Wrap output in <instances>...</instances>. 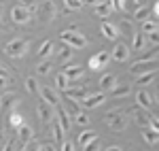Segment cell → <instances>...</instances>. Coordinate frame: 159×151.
Returning a JSON list of instances; mask_svg holds the SVG:
<instances>
[{"instance_id":"22","label":"cell","mask_w":159,"mask_h":151,"mask_svg":"<svg viewBox=\"0 0 159 151\" xmlns=\"http://www.w3.org/2000/svg\"><path fill=\"white\" fill-rule=\"evenodd\" d=\"M55 119H57V124L61 126V130H64V132L68 134V132H70V128H72V124H70V115L66 113L64 109H60V111H57V117H55Z\"/></svg>"},{"instance_id":"35","label":"cell","mask_w":159,"mask_h":151,"mask_svg":"<svg viewBox=\"0 0 159 151\" xmlns=\"http://www.w3.org/2000/svg\"><path fill=\"white\" fill-rule=\"evenodd\" d=\"M61 2L66 4L68 11H81L83 9V0H61Z\"/></svg>"},{"instance_id":"18","label":"cell","mask_w":159,"mask_h":151,"mask_svg":"<svg viewBox=\"0 0 159 151\" xmlns=\"http://www.w3.org/2000/svg\"><path fill=\"white\" fill-rule=\"evenodd\" d=\"M132 117L136 119V124H138V126H142V128H147V126H148V115L144 113V109H140L138 104H136L134 109H132Z\"/></svg>"},{"instance_id":"30","label":"cell","mask_w":159,"mask_h":151,"mask_svg":"<svg viewBox=\"0 0 159 151\" xmlns=\"http://www.w3.org/2000/svg\"><path fill=\"white\" fill-rule=\"evenodd\" d=\"M55 87H57V89H64V92H66L68 87H72V85H70V79L64 75V73H60V75L55 77Z\"/></svg>"},{"instance_id":"55","label":"cell","mask_w":159,"mask_h":151,"mask_svg":"<svg viewBox=\"0 0 159 151\" xmlns=\"http://www.w3.org/2000/svg\"><path fill=\"white\" fill-rule=\"evenodd\" d=\"M157 30H159V24H157Z\"/></svg>"},{"instance_id":"40","label":"cell","mask_w":159,"mask_h":151,"mask_svg":"<svg viewBox=\"0 0 159 151\" xmlns=\"http://www.w3.org/2000/svg\"><path fill=\"white\" fill-rule=\"evenodd\" d=\"M147 40L151 43V45H155V47H159V30H155V32H151V34H147Z\"/></svg>"},{"instance_id":"8","label":"cell","mask_w":159,"mask_h":151,"mask_svg":"<svg viewBox=\"0 0 159 151\" xmlns=\"http://www.w3.org/2000/svg\"><path fill=\"white\" fill-rule=\"evenodd\" d=\"M40 96H43V100L47 102V104H51V106H57L60 104V94H57V89L49 87V85H45V87H40Z\"/></svg>"},{"instance_id":"31","label":"cell","mask_w":159,"mask_h":151,"mask_svg":"<svg viewBox=\"0 0 159 151\" xmlns=\"http://www.w3.org/2000/svg\"><path fill=\"white\" fill-rule=\"evenodd\" d=\"M51 132H53V139L57 140V143L64 140V134H66V132L61 130V126L57 124V119H53V121H51Z\"/></svg>"},{"instance_id":"48","label":"cell","mask_w":159,"mask_h":151,"mask_svg":"<svg viewBox=\"0 0 159 151\" xmlns=\"http://www.w3.org/2000/svg\"><path fill=\"white\" fill-rule=\"evenodd\" d=\"M40 151H55V147H51L49 143H47V145H40Z\"/></svg>"},{"instance_id":"21","label":"cell","mask_w":159,"mask_h":151,"mask_svg":"<svg viewBox=\"0 0 159 151\" xmlns=\"http://www.w3.org/2000/svg\"><path fill=\"white\" fill-rule=\"evenodd\" d=\"M98 139V134H96V130H83L79 136H76V143L81 145V147H85V145H89L91 140Z\"/></svg>"},{"instance_id":"12","label":"cell","mask_w":159,"mask_h":151,"mask_svg":"<svg viewBox=\"0 0 159 151\" xmlns=\"http://www.w3.org/2000/svg\"><path fill=\"white\" fill-rule=\"evenodd\" d=\"M106 102V96L102 94V92H98V94H89L85 100L81 102L85 109H96V106H100V104H104Z\"/></svg>"},{"instance_id":"47","label":"cell","mask_w":159,"mask_h":151,"mask_svg":"<svg viewBox=\"0 0 159 151\" xmlns=\"http://www.w3.org/2000/svg\"><path fill=\"white\" fill-rule=\"evenodd\" d=\"M28 151H40V145H36V143H30Z\"/></svg>"},{"instance_id":"46","label":"cell","mask_w":159,"mask_h":151,"mask_svg":"<svg viewBox=\"0 0 159 151\" xmlns=\"http://www.w3.org/2000/svg\"><path fill=\"white\" fill-rule=\"evenodd\" d=\"M153 17H155V19H159V0L153 4Z\"/></svg>"},{"instance_id":"13","label":"cell","mask_w":159,"mask_h":151,"mask_svg":"<svg viewBox=\"0 0 159 151\" xmlns=\"http://www.w3.org/2000/svg\"><path fill=\"white\" fill-rule=\"evenodd\" d=\"M89 94H91V92H89L87 87H74V85H72V87H68V89H66V96H68V98H72V100H76L79 104L85 100Z\"/></svg>"},{"instance_id":"24","label":"cell","mask_w":159,"mask_h":151,"mask_svg":"<svg viewBox=\"0 0 159 151\" xmlns=\"http://www.w3.org/2000/svg\"><path fill=\"white\" fill-rule=\"evenodd\" d=\"M132 45H134L136 51H144V47H147V34L144 32H136V36L132 38Z\"/></svg>"},{"instance_id":"29","label":"cell","mask_w":159,"mask_h":151,"mask_svg":"<svg viewBox=\"0 0 159 151\" xmlns=\"http://www.w3.org/2000/svg\"><path fill=\"white\" fill-rule=\"evenodd\" d=\"M17 136H19V140H21L24 145H25V143H30V140H32V128L24 124V126L17 130Z\"/></svg>"},{"instance_id":"11","label":"cell","mask_w":159,"mask_h":151,"mask_svg":"<svg viewBox=\"0 0 159 151\" xmlns=\"http://www.w3.org/2000/svg\"><path fill=\"white\" fill-rule=\"evenodd\" d=\"M117 30H119V34H123V36H127V38H134L136 36V26L132 19H121L119 24H117Z\"/></svg>"},{"instance_id":"44","label":"cell","mask_w":159,"mask_h":151,"mask_svg":"<svg viewBox=\"0 0 159 151\" xmlns=\"http://www.w3.org/2000/svg\"><path fill=\"white\" fill-rule=\"evenodd\" d=\"M61 151H74V143H70V140H61Z\"/></svg>"},{"instance_id":"16","label":"cell","mask_w":159,"mask_h":151,"mask_svg":"<svg viewBox=\"0 0 159 151\" xmlns=\"http://www.w3.org/2000/svg\"><path fill=\"white\" fill-rule=\"evenodd\" d=\"M100 32L104 34V38H108V40H117V36H119L117 26L110 24V21H102V24H100Z\"/></svg>"},{"instance_id":"5","label":"cell","mask_w":159,"mask_h":151,"mask_svg":"<svg viewBox=\"0 0 159 151\" xmlns=\"http://www.w3.org/2000/svg\"><path fill=\"white\" fill-rule=\"evenodd\" d=\"M110 62V51H100L96 55H91L89 58V62H87V68L89 70H102V68H106Z\"/></svg>"},{"instance_id":"3","label":"cell","mask_w":159,"mask_h":151,"mask_svg":"<svg viewBox=\"0 0 159 151\" xmlns=\"http://www.w3.org/2000/svg\"><path fill=\"white\" fill-rule=\"evenodd\" d=\"M104 119H106V124H108L110 130H115V132H121L127 128V115L123 113V111H108V113L104 115Z\"/></svg>"},{"instance_id":"51","label":"cell","mask_w":159,"mask_h":151,"mask_svg":"<svg viewBox=\"0 0 159 151\" xmlns=\"http://www.w3.org/2000/svg\"><path fill=\"white\" fill-rule=\"evenodd\" d=\"M0 77H9V70H7L2 64H0Z\"/></svg>"},{"instance_id":"20","label":"cell","mask_w":159,"mask_h":151,"mask_svg":"<svg viewBox=\"0 0 159 151\" xmlns=\"http://www.w3.org/2000/svg\"><path fill=\"white\" fill-rule=\"evenodd\" d=\"M142 139H144L147 145H157L159 143V132L147 126V128H142Z\"/></svg>"},{"instance_id":"14","label":"cell","mask_w":159,"mask_h":151,"mask_svg":"<svg viewBox=\"0 0 159 151\" xmlns=\"http://www.w3.org/2000/svg\"><path fill=\"white\" fill-rule=\"evenodd\" d=\"M38 13H40L45 19H55V17H57V9H55L53 0H43V4H40Z\"/></svg>"},{"instance_id":"37","label":"cell","mask_w":159,"mask_h":151,"mask_svg":"<svg viewBox=\"0 0 159 151\" xmlns=\"http://www.w3.org/2000/svg\"><path fill=\"white\" fill-rule=\"evenodd\" d=\"M74 124H79L81 128H87V126H89V117H87V113L79 111V113L74 115Z\"/></svg>"},{"instance_id":"19","label":"cell","mask_w":159,"mask_h":151,"mask_svg":"<svg viewBox=\"0 0 159 151\" xmlns=\"http://www.w3.org/2000/svg\"><path fill=\"white\" fill-rule=\"evenodd\" d=\"M110 94H112V98H127L129 94H132V87L127 85V83H119V85H115V87L110 89Z\"/></svg>"},{"instance_id":"28","label":"cell","mask_w":159,"mask_h":151,"mask_svg":"<svg viewBox=\"0 0 159 151\" xmlns=\"http://www.w3.org/2000/svg\"><path fill=\"white\" fill-rule=\"evenodd\" d=\"M9 124H11V128L19 130V128L24 126V115H21V113H17V111L9 113Z\"/></svg>"},{"instance_id":"15","label":"cell","mask_w":159,"mask_h":151,"mask_svg":"<svg viewBox=\"0 0 159 151\" xmlns=\"http://www.w3.org/2000/svg\"><path fill=\"white\" fill-rule=\"evenodd\" d=\"M15 102H19V100H17V94L7 92V94L0 98V115H7V113H9V109H11Z\"/></svg>"},{"instance_id":"53","label":"cell","mask_w":159,"mask_h":151,"mask_svg":"<svg viewBox=\"0 0 159 151\" xmlns=\"http://www.w3.org/2000/svg\"><path fill=\"white\" fill-rule=\"evenodd\" d=\"M106 151H123V149H121V147H115V145H112V147H108Z\"/></svg>"},{"instance_id":"17","label":"cell","mask_w":159,"mask_h":151,"mask_svg":"<svg viewBox=\"0 0 159 151\" xmlns=\"http://www.w3.org/2000/svg\"><path fill=\"white\" fill-rule=\"evenodd\" d=\"M51 109H53V106H51V104H47L45 100L40 102V104H38V109H36V111H38V117H40V119H43L45 124H49V121H53V119H55Z\"/></svg>"},{"instance_id":"52","label":"cell","mask_w":159,"mask_h":151,"mask_svg":"<svg viewBox=\"0 0 159 151\" xmlns=\"http://www.w3.org/2000/svg\"><path fill=\"white\" fill-rule=\"evenodd\" d=\"M87 4H93V7H96V4H100V2H104V0H85Z\"/></svg>"},{"instance_id":"25","label":"cell","mask_w":159,"mask_h":151,"mask_svg":"<svg viewBox=\"0 0 159 151\" xmlns=\"http://www.w3.org/2000/svg\"><path fill=\"white\" fill-rule=\"evenodd\" d=\"M55 49V47H53V43H51V40H43V45H40V47H38V58H43V60H47V58H51V51Z\"/></svg>"},{"instance_id":"4","label":"cell","mask_w":159,"mask_h":151,"mask_svg":"<svg viewBox=\"0 0 159 151\" xmlns=\"http://www.w3.org/2000/svg\"><path fill=\"white\" fill-rule=\"evenodd\" d=\"M155 66H157V55H153V58H140V60H136L132 64V75H144V73H153L155 70Z\"/></svg>"},{"instance_id":"34","label":"cell","mask_w":159,"mask_h":151,"mask_svg":"<svg viewBox=\"0 0 159 151\" xmlns=\"http://www.w3.org/2000/svg\"><path fill=\"white\" fill-rule=\"evenodd\" d=\"M51 68H53V64H51V60L47 58V60H43V62L38 64V68H36V70H38V75H49V73H51Z\"/></svg>"},{"instance_id":"49","label":"cell","mask_w":159,"mask_h":151,"mask_svg":"<svg viewBox=\"0 0 159 151\" xmlns=\"http://www.w3.org/2000/svg\"><path fill=\"white\" fill-rule=\"evenodd\" d=\"M4 85H9V77H0V87H4Z\"/></svg>"},{"instance_id":"32","label":"cell","mask_w":159,"mask_h":151,"mask_svg":"<svg viewBox=\"0 0 159 151\" xmlns=\"http://www.w3.org/2000/svg\"><path fill=\"white\" fill-rule=\"evenodd\" d=\"M155 79V70L153 73H144V75H138L136 77V85H151Z\"/></svg>"},{"instance_id":"42","label":"cell","mask_w":159,"mask_h":151,"mask_svg":"<svg viewBox=\"0 0 159 151\" xmlns=\"http://www.w3.org/2000/svg\"><path fill=\"white\" fill-rule=\"evenodd\" d=\"M148 128H153V130L159 132V117L157 115H148Z\"/></svg>"},{"instance_id":"10","label":"cell","mask_w":159,"mask_h":151,"mask_svg":"<svg viewBox=\"0 0 159 151\" xmlns=\"http://www.w3.org/2000/svg\"><path fill=\"white\" fill-rule=\"evenodd\" d=\"M136 104H138L140 109L148 111V109H153V96L148 94L147 89H138V92H136Z\"/></svg>"},{"instance_id":"9","label":"cell","mask_w":159,"mask_h":151,"mask_svg":"<svg viewBox=\"0 0 159 151\" xmlns=\"http://www.w3.org/2000/svg\"><path fill=\"white\" fill-rule=\"evenodd\" d=\"M61 73H64V75L68 77L70 81H79V79L83 77V73H85V68H83L81 64H66Z\"/></svg>"},{"instance_id":"38","label":"cell","mask_w":159,"mask_h":151,"mask_svg":"<svg viewBox=\"0 0 159 151\" xmlns=\"http://www.w3.org/2000/svg\"><path fill=\"white\" fill-rule=\"evenodd\" d=\"M147 15H148V7L144 4V7H138L134 11V17H136V21H144L147 19Z\"/></svg>"},{"instance_id":"33","label":"cell","mask_w":159,"mask_h":151,"mask_svg":"<svg viewBox=\"0 0 159 151\" xmlns=\"http://www.w3.org/2000/svg\"><path fill=\"white\" fill-rule=\"evenodd\" d=\"M155 30H157V21H155L153 17L142 21V32H144V34H151V32H155Z\"/></svg>"},{"instance_id":"7","label":"cell","mask_w":159,"mask_h":151,"mask_svg":"<svg viewBox=\"0 0 159 151\" xmlns=\"http://www.w3.org/2000/svg\"><path fill=\"white\" fill-rule=\"evenodd\" d=\"M30 15H32V13L28 11L25 7H21V4H17V7H13V9H11V19L17 26H25L28 21H30Z\"/></svg>"},{"instance_id":"1","label":"cell","mask_w":159,"mask_h":151,"mask_svg":"<svg viewBox=\"0 0 159 151\" xmlns=\"http://www.w3.org/2000/svg\"><path fill=\"white\" fill-rule=\"evenodd\" d=\"M30 51V40L28 38H13L4 45V53L9 58H24Z\"/></svg>"},{"instance_id":"23","label":"cell","mask_w":159,"mask_h":151,"mask_svg":"<svg viewBox=\"0 0 159 151\" xmlns=\"http://www.w3.org/2000/svg\"><path fill=\"white\" fill-rule=\"evenodd\" d=\"M64 111L70 115V117H74V115L81 111V104H79L76 100H72V98H68V96H66V100H64Z\"/></svg>"},{"instance_id":"36","label":"cell","mask_w":159,"mask_h":151,"mask_svg":"<svg viewBox=\"0 0 159 151\" xmlns=\"http://www.w3.org/2000/svg\"><path fill=\"white\" fill-rule=\"evenodd\" d=\"M70 55H72V47H68V45H64L57 49V58H60L61 62H66V60H70Z\"/></svg>"},{"instance_id":"39","label":"cell","mask_w":159,"mask_h":151,"mask_svg":"<svg viewBox=\"0 0 159 151\" xmlns=\"http://www.w3.org/2000/svg\"><path fill=\"white\" fill-rule=\"evenodd\" d=\"M25 92H30V94H36L38 92V83L34 77H28L25 79Z\"/></svg>"},{"instance_id":"54","label":"cell","mask_w":159,"mask_h":151,"mask_svg":"<svg viewBox=\"0 0 159 151\" xmlns=\"http://www.w3.org/2000/svg\"><path fill=\"white\" fill-rule=\"evenodd\" d=\"M155 102L159 104V85H157V89H155Z\"/></svg>"},{"instance_id":"43","label":"cell","mask_w":159,"mask_h":151,"mask_svg":"<svg viewBox=\"0 0 159 151\" xmlns=\"http://www.w3.org/2000/svg\"><path fill=\"white\" fill-rule=\"evenodd\" d=\"M83 149H85V151H98V149H100V140H98V139L91 140V143H89V145H85Z\"/></svg>"},{"instance_id":"26","label":"cell","mask_w":159,"mask_h":151,"mask_svg":"<svg viewBox=\"0 0 159 151\" xmlns=\"http://www.w3.org/2000/svg\"><path fill=\"white\" fill-rule=\"evenodd\" d=\"M110 13H112V7H110L108 0H104V2L96 4V15H98V17H108Z\"/></svg>"},{"instance_id":"6","label":"cell","mask_w":159,"mask_h":151,"mask_svg":"<svg viewBox=\"0 0 159 151\" xmlns=\"http://www.w3.org/2000/svg\"><path fill=\"white\" fill-rule=\"evenodd\" d=\"M129 45H125V43H115V47L110 49V60H115V62H127L129 60Z\"/></svg>"},{"instance_id":"2","label":"cell","mask_w":159,"mask_h":151,"mask_svg":"<svg viewBox=\"0 0 159 151\" xmlns=\"http://www.w3.org/2000/svg\"><path fill=\"white\" fill-rule=\"evenodd\" d=\"M61 43L64 45H68V47H72V49H83V47H87V38L81 34V32H76V30H64L60 34Z\"/></svg>"},{"instance_id":"41","label":"cell","mask_w":159,"mask_h":151,"mask_svg":"<svg viewBox=\"0 0 159 151\" xmlns=\"http://www.w3.org/2000/svg\"><path fill=\"white\" fill-rule=\"evenodd\" d=\"M115 11H125V0H108Z\"/></svg>"},{"instance_id":"27","label":"cell","mask_w":159,"mask_h":151,"mask_svg":"<svg viewBox=\"0 0 159 151\" xmlns=\"http://www.w3.org/2000/svg\"><path fill=\"white\" fill-rule=\"evenodd\" d=\"M100 85H102V89H112L117 85V77L115 75H102L100 77Z\"/></svg>"},{"instance_id":"50","label":"cell","mask_w":159,"mask_h":151,"mask_svg":"<svg viewBox=\"0 0 159 151\" xmlns=\"http://www.w3.org/2000/svg\"><path fill=\"white\" fill-rule=\"evenodd\" d=\"M132 2L136 4V9H138V7H144V4H147V0H132Z\"/></svg>"},{"instance_id":"45","label":"cell","mask_w":159,"mask_h":151,"mask_svg":"<svg viewBox=\"0 0 159 151\" xmlns=\"http://www.w3.org/2000/svg\"><path fill=\"white\" fill-rule=\"evenodd\" d=\"M2 151H15V140H7L4 147H2Z\"/></svg>"}]
</instances>
